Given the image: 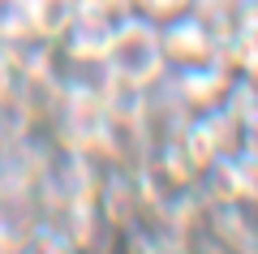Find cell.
Segmentation results:
<instances>
[{"instance_id": "3", "label": "cell", "mask_w": 258, "mask_h": 254, "mask_svg": "<svg viewBox=\"0 0 258 254\" xmlns=\"http://www.w3.org/2000/svg\"><path fill=\"white\" fill-rule=\"evenodd\" d=\"M159 52H164L168 69H189V65H203V61L220 56V35H215L211 22H203L189 9L159 26Z\"/></svg>"}, {"instance_id": "10", "label": "cell", "mask_w": 258, "mask_h": 254, "mask_svg": "<svg viewBox=\"0 0 258 254\" xmlns=\"http://www.w3.org/2000/svg\"><path fill=\"white\" fill-rule=\"evenodd\" d=\"M241 142H245L249 151H258V117H254V121L245 125V138H241Z\"/></svg>"}, {"instance_id": "5", "label": "cell", "mask_w": 258, "mask_h": 254, "mask_svg": "<svg viewBox=\"0 0 258 254\" xmlns=\"http://www.w3.org/2000/svg\"><path fill=\"white\" fill-rule=\"evenodd\" d=\"M112 30H116V22L108 18H74V26L56 39V47L74 65H103L112 47Z\"/></svg>"}, {"instance_id": "9", "label": "cell", "mask_w": 258, "mask_h": 254, "mask_svg": "<svg viewBox=\"0 0 258 254\" xmlns=\"http://www.w3.org/2000/svg\"><path fill=\"white\" fill-rule=\"evenodd\" d=\"M22 86V61H18V47H0V108H9L13 95Z\"/></svg>"}, {"instance_id": "8", "label": "cell", "mask_w": 258, "mask_h": 254, "mask_svg": "<svg viewBox=\"0 0 258 254\" xmlns=\"http://www.w3.org/2000/svg\"><path fill=\"white\" fill-rule=\"evenodd\" d=\"M198 0H134V13L147 22H155V26H164V22L181 18V13H189Z\"/></svg>"}, {"instance_id": "7", "label": "cell", "mask_w": 258, "mask_h": 254, "mask_svg": "<svg viewBox=\"0 0 258 254\" xmlns=\"http://www.w3.org/2000/svg\"><path fill=\"white\" fill-rule=\"evenodd\" d=\"M26 43H35L30 0H0V47H26Z\"/></svg>"}, {"instance_id": "2", "label": "cell", "mask_w": 258, "mask_h": 254, "mask_svg": "<svg viewBox=\"0 0 258 254\" xmlns=\"http://www.w3.org/2000/svg\"><path fill=\"white\" fill-rule=\"evenodd\" d=\"M198 177L207 181V190H211V198L220 207H241V211H254L258 216V151H249L245 142L237 151L220 155Z\"/></svg>"}, {"instance_id": "4", "label": "cell", "mask_w": 258, "mask_h": 254, "mask_svg": "<svg viewBox=\"0 0 258 254\" xmlns=\"http://www.w3.org/2000/svg\"><path fill=\"white\" fill-rule=\"evenodd\" d=\"M172 73V91H176V104H181L185 112H211V108H224V99H228L232 82H237V73H232L228 61H203V65H189V69H168Z\"/></svg>"}, {"instance_id": "6", "label": "cell", "mask_w": 258, "mask_h": 254, "mask_svg": "<svg viewBox=\"0 0 258 254\" xmlns=\"http://www.w3.org/2000/svg\"><path fill=\"white\" fill-rule=\"evenodd\" d=\"M30 18H35V43H52L74 26L78 0H30Z\"/></svg>"}, {"instance_id": "1", "label": "cell", "mask_w": 258, "mask_h": 254, "mask_svg": "<svg viewBox=\"0 0 258 254\" xmlns=\"http://www.w3.org/2000/svg\"><path fill=\"white\" fill-rule=\"evenodd\" d=\"M103 65H108V73L120 86H129L134 95L159 86V82L168 78V61H164V52H159V26L147 22V18H138V13L120 18L116 30H112V47H108V61Z\"/></svg>"}, {"instance_id": "11", "label": "cell", "mask_w": 258, "mask_h": 254, "mask_svg": "<svg viewBox=\"0 0 258 254\" xmlns=\"http://www.w3.org/2000/svg\"><path fill=\"white\" fill-rule=\"evenodd\" d=\"M47 254H82V250H78L74 241H64V237H60V241H56V245H52V250H47Z\"/></svg>"}]
</instances>
